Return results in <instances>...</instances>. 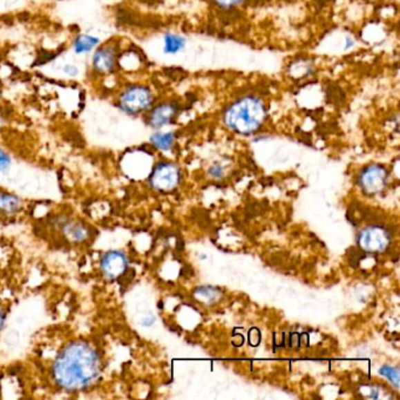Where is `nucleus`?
<instances>
[{
    "mask_svg": "<svg viewBox=\"0 0 400 400\" xmlns=\"http://www.w3.org/2000/svg\"><path fill=\"white\" fill-rule=\"evenodd\" d=\"M186 47V39L182 35L175 33H167L164 37V55H178Z\"/></svg>",
    "mask_w": 400,
    "mask_h": 400,
    "instance_id": "f8f14e48",
    "label": "nucleus"
},
{
    "mask_svg": "<svg viewBox=\"0 0 400 400\" xmlns=\"http://www.w3.org/2000/svg\"><path fill=\"white\" fill-rule=\"evenodd\" d=\"M154 102L155 95L149 86L132 84L124 86L117 94L115 105L126 115L137 117L147 113Z\"/></svg>",
    "mask_w": 400,
    "mask_h": 400,
    "instance_id": "7ed1b4c3",
    "label": "nucleus"
},
{
    "mask_svg": "<svg viewBox=\"0 0 400 400\" xmlns=\"http://www.w3.org/2000/svg\"><path fill=\"white\" fill-rule=\"evenodd\" d=\"M100 354L90 343L75 341L62 347L52 365V377L60 389L78 392L88 389L102 374Z\"/></svg>",
    "mask_w": 400,
    "mask_h": 400,
    "instance_id": "f257e3e1",
    "label": "nucleus"
},
{
    "mask_svg": "<svg viewBox=\"0 0 400 400\" xmlns=\"http://www.w3.org/2000/svg\"><path fill=\"white\" fill-rule=\"evenodd\" d=\"M196 294L198 297H204V299H214L216 297V290L210 287H200Z\"/></svg>",
    "mask_w": 400,
    "mask_h": 400,
    "instance_id": "a211bd4d",
    "label": "nucleus"
},
{
    "mask_svg": "<svg viewBox=\"0 0 400 400\" xmlns=\"http://www.w3.org/2000/svg\"><path fill=\"white\" fill-rule=\"evenodd\" d=\"M391 242L389 231L378 226L366 227L358 236V243L368 253H381Z\"/></svg>",
    "mask_w": 400,
    "mask_h": 400,
    "instance_id": "0eeeda50",
    "label": "nucleus"
},
{
    "mask_svg": "<svg viewBox=\"0 0 400 400\" xmlns=\"http://www.w3.org/2000/svg\"><path fill=\"white\" fill-rule=\"evenodd\" d=\"M151 144L153 147L168 152L175 144V134L173 132H155L151 136Z\"/></svg>",
    "mask_w": 400,
    "mask_h": 400,
    "instance_id": "ddd939ff",
    "label": "nucleus"
},
{
    "mask_svg": "<svg viewBox=\"0 0 400 400\" xmlns=\"http://www.w3.org/2000/svg\"><path fill=\"white\" fill-rule=\"evenodd\" d=\"M379 373L381 376L388 378L396 388L399 386V370L394 366L383 365L379 369Z\"/></svg>",
    "mask_w": 400,
    "mask_h": 400,
    "instance_id": "2eb2a0df",
    "label": "nucleus"
},
{
    "mask_svg": "<svg viewBox=\"0 0 400 400\" xmlns=\"http://www.w3.org/2000/svg\"><path fill=\"white\" fill-rule=\"evenodd\" d=\"M60 230L67 241L72 243H82L90 236L88 227L82 222L66 220L62 222Z\"/></svg>",
    "mask_w": 400,
    "mask_h": 400,
    "instance_id": "9d476101",
    "label": "nucleus"
},
{
    "mask_svg": "<svg viewBox=\"0 0 400 400\" xmlns=\"http://www.w3.org/2000/svg\"><path fill=\"white\" fill-rule=\"evenodd\" d=\"M62 72H64V74L67 75V77H70V78H75L79 74V68L78 66H75V65L67 64V65L62 67Z\"/></svg>",
    "mask_w": 400,
    "mask_h": 400,
    "instance_id": "6ab92c4d",
    "label": "nucleus"
},
{
    "mask_svg": "<svg viewBox=\"0 0 400 400\" xmlns=\"http://www.w3.org/2000/svg\"><path fill=\"white\" fill-rule=\"evenodd\" d=\"M386 181H388L386 169L379 164H371L369 167H366L359 176L361 188L368 194L381 193L386 186Z\"/></svg>",
    "mask_w": 400,
    "mask_h": 400,
    "instance_id": "1a4fd4ad",
    "label": "nucleus"
},
{
    "mask_svg": "<svg viewBox=\"0 0 400 400\" xmlns=\"http://www.w3.org/2000/svg\"><path fill=\"white\" fill-rule=\"evenodd\" d=\"M11 156L8 155L3 148H0V173L8 171L11 166Z\"/></svg>",
    "mask_w": 400,
    "mask_h": 400,
    "instance_id": "dca6fc26",
    "label": "nucleus"
},
{
    "mask_svg": "<svg viewBox=\"0 0 400 400\" xmlns=\"http://www.w3.org/2000/svg\"><path fill=\"white\" fill-rule=\"evenodd\" d=\"M5 323H6V312L0 307V332L4 329Z\"/></svg>",
    "mask_w": 400,
    "mask_h": 400,
    "instance_id": "aec40b11",
    "label": "nucleus"
},
{
    "mask_svg": "<svg viewBox=\"0 0 400 400\" xmlns=\"http://www.w3.org/2000/svg\"><path fill=\"white\" fill-rule=\"evenodd\" d=\"M180 106L175 102H160L153 105L146 113V124L153 129H162L173 124L179 115Z\"/></svg>",
    "mask_w": 400,
    "mask_h": 400,
    "instance_id": "423d86ee",
    "label": "nucleus"
},
{
    "mask_svg": "<svg viewBox=\"0 0 400 400\" xmlns=\"http://www.w3.org/2000/svg\"><path fill=\"white\" fill-rule=\"evenodd\" d=\"M181 180L180 168L171 162H160L149 178L151 186L158 191H171Z\"/></svg>",
    "mask_w": 400,
    "mask_h": 400,
    "instance_id": "39448f33",
    "label": "nucleus"
},
{
    "mask_svg": "<svg viewBox=\"0 0 400 400\" xmlns=\"http://www.w3.org/2000/svg\"><path fill=\"white\" fill-rule=\"evenodd\" d=\"M128 269V258L120 250H109L100 260L102 276L109 280H119Z\"/></svg>",
    "mask_w": 400,
    "mask_h": 400,
    "instance_id": "6e6552de",
    "label": "nucleus"
},
{
    "mask_svg": "<svg viewBox=\"0 0 400 400\" xmlns=\"http://www.w3.org/2000/svg\"><path fill=\"white\" fill-rule=\"evenodd\" d=\"M218 8H236L238 5L243 4L245 0H213Z\"/></svg>",
    "mask_w": 400,
    "mask_h": 400,
    "instance_id": "f3484780",
    "label": "nucleus"
},
{
    "mask_svg": "<svg viewBox=\"0 0 400 400\" xmlns=\"http://www.w3.org/2000/svg\"><path fill=\"white\" fill-rule=\"evenodd\" d=\"M21 207V201L18 196L11 193H0V213L15 214Z\"/></svg>",
    "mask_w": 400,
    "mask_h": 400,
    "instance_id": "4468645a",
    "label": "nucleus"
},
{
    "mask_svg": "<svg viewBox=\"0 0 400 400\" xmlns=\"http://www.w3.org/2000/svg\"><path fill=\"white\" fill-rule=\"evenodd\" d=\"M100 44L102 40L97 35L80 33L74 37L72 41V51L77 55H91Z\"/></svg>",
    "mask_w": 400,
    "mask_h": 400,
    "instance_id": "9b49d317",
    "label": "nucleus"
},
{
    "mask_svg": "<svg viewBox=\"0 0 400 400\" xmlns=\"http://www.w3.org/2000/svg\"><path fill=\"white\" fill-rule=\"evenodd\" d=\"M267 109L265 102L255 95H245L229 105L225 112V124L234 133L251 135L265 124Z\"/></svg>",
    "mask_w": 400,
    "mask_h": 400,
    "instance_id": "f03ea898",
    "label": "nucleus"
},
{
    "mask_svg": "<svg viewBox=\"0 0 400 400\" xmlns=\"http://www.w3.org/2000/svg\"><path fill=\"white\" fill-rule=\"evenodd\" d=\"M119 46L114 41L100 44L94 50L91 58V68L99 77H108L119 66Z\"/></svg>",
    "mask_w": 400,
    "mask_h": 400,
    "instance_id": "20e7f679",
    "label": "nucleus"
},
{
    "mask_svg": "<svg viewBox=\"0 0 400 400\" xmlns=\"http://www.w3.org/2000/svg\"><path fill=\"white\" fill-rule=\"evenodd\" d=\"M210 171H211V174L214 175V176H218V178L222 175V169L221 168L218 167V166H216V167L211 168Z\"/></svg>",
    "mask_w": 400,
    "mask_h": 400,
    "instance_id": "412c9836",
    "label": "nucleus"
},
{
    "mask_svg": "<svg viewBox=\"0 0 400 400\" xmlns=\"http://www.w3.org/2000/svg\"><path fill=\"white\" fill-rule=\"evenodd\" d=\"M351 46H354V41L350 39V38H347V39H346L345 48H350Z\"/></svg>",
    "mask_w": 400,
    "mask_h": 400,
    "instance_id": "4be33fe9",
    "label": "nucleus"
}]
</instances>
